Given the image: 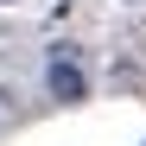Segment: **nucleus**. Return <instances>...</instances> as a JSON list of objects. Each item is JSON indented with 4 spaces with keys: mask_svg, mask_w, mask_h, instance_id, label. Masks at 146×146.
<instances>
[{
    "mask_svg": "<svg viewBox=\"0 0 146 146\" xmlns=\"http://www.w3.org/2000/svg\"><path fill=\"white\" fill-rule=\"evenodd\" d=\"M44 89H51V102H64V108L89 102V76H83V64H76V44H51V64H44Z\"/></svg>",
    "mask_w": 146,
    "mask_h": 146,
    "instance_id": "1",
    "label": "nucleus"
},
{
    "mask_svg": "<svg viewBox=\"0 0 146 146\" xmlns=\"http://www.w3.org/2000/svg\"><path fill=\"white\" fill-rule=\"evenodd\" d=\"M0 7H13V0H0Z\"/></svg>",
    "mask_w": 146,
    "mask_h": 146,
    "instance_id": "2",
    "label": "nucleus"
},
{
    "mask_svg": "<svg viewBox=\"0 0 146 146\" xmlns=\"http://www.w3.org/2000/svg\"><path fill=\"white\" fill-rule=\"evenodd\" d=\"M127 7H140V0H127Z\"/></svg>",
    "mask_w": 146,
    "mask_h": 146,
    "instance_id": "3",
    "label": "nucleus"
}]
</instances>
